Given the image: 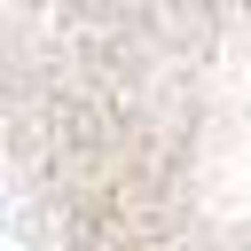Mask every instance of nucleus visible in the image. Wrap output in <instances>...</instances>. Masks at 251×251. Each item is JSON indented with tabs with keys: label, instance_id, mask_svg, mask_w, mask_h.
I'll return each mask as SVG.
<instances>
[{
	"label": "nucleus",
	"instance_id": "nucleus-1",
	"mask_svg": "<svg viewBox=\"0 0 251 251\" xmlns=\"http://www.w3.org/2000/svg\"><path fill=\"white\" fill-rule=\"evenodd\" d=\"M0 173L39 251H251V0H0Z\"/></svg>",
	"mask_w": 251,
	"mask_h": 251
}]
</instances>
